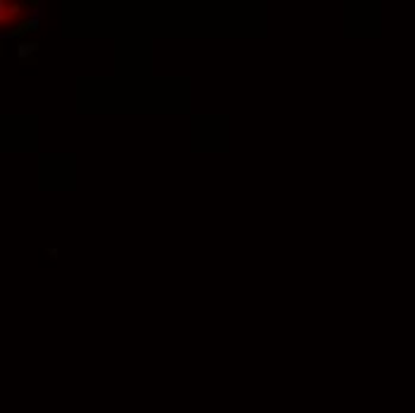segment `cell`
I'll use <instances>...</instances> for the list:
<instances>
[{"label": "cell", "mask_w": 415, "mask_h": 413, "mask_svg": "<svg viewBox=\"0 0 415 413\" xmlns=\"http://www.w3.org/2000/svg\"><path fill=\"white\" fill-rule=\"evenodd\" d=\"M41 3L34 0H0V29L3 34L12 32L15 26L24 24L26 19L39 17Z\"/></svg>", "instance_id": "cell-1"}, {"label": "cell", "mask_w": 415, "mask_h": 413, "mask_svg": "<svg viewBox=\"0 0 415 413\" xmlns=\"http://www.w3.org/2000/svg\"><path fill=\"white\" fill-rule=\"evenodd\" d=\"M36 29H39V17H34V19H26L24 24L15 26L12 32L3 34V36H5V39H22V36H29V34L36 32Z\"/></svg>", "instance_id": "cell-2"}, {"label": "cell", "mask_w": 415, "mask_h": 413, "mask_svg": "<svg viewBox=\"0 0 415 413\" xmlns=\"http://www.w3.org/2000/svg\"><path fill=\"white\" fill-rule=\"evenodd\" d=\"M36 50H39V43H36V41H22V43L17 46V57H19V63H34Z\"/></svg>", "instance_id": "cell-3"}]
</instances>
